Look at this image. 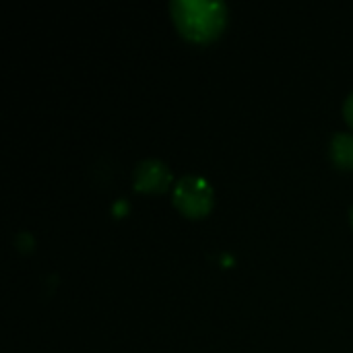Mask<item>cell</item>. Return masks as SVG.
Wrapping results in <instances>:
<instances>
[{"label":"cell","mask_w":353,"mask_h":353,"mask_svg":"<svg viewBox=\"0 0 353 353\" xmlns=\"http://www.w3.org/2000/svg\"><path fill=\"white\" fill-rule=\"evenodd\" d=\"M170 12L180 35L194 43L217 39L228 21V8L219 0H172Z\"/></svg>","instance_id":"cell-1"},{"label":"cell","mask_w":353,"mask_h":353,"mask_svg":"<svg viewBox=\"0 0 353 353\" xmlns=\"http://www.w3.org/2000/svg\"><path fill=\"white\" fill-rule=\"evenodd\" d=\"M174 205L186 217H205L213 207V188L203 176H182L174 186Z\"/></svg>","instance_id":"cell-2"},{"label":"cell","mask_w":353,"mask_h":353,"mask_svg":"<svg viewBox=\"0 0 353 353\" xmlns=\"http://www.w3.org/2000/svg\"><path fill=\"white\" fill-rule=\"evenodd\" d=\"M331 159L341 170H353V134L337 132L331 139Z\"/></svg>","instance_id":"cell-4"},{"label":"cell","mask_w":353,"mask_h":353,"mask_svg":"<svg viewBox=\"0 0 353 353\" xmlns=\"http://www.w3.org/2000/svg\"><path fill=\"white\" fill-rule=\"evenodd\" d=\"M350 221H352V225H353V207H352V211H350Z\"/></svg>","instance_id":"cell-6"},{"label":"cell","mask_w":353,"mask_h":353,"mask_svg":"<svg viewBox=\"0 0 353 353\" xmlns=\"http://www.w3.org/2000/svg\"><path fill=\"white\" fill-rule=\"evenodd\" d=\"M172 182V172L170 168L155 157L141 159L132 172V186L141 192L149 194H159L163 192Z\"/></svg>","instance_id":"cell-3"},{"label":"cell","mask_w":353,"mask_h":353,"mask_svg":"<svg viewBox=\"0 0 353 353\" xmlns=\"http://www.w3.org/2000/svg\"><path fill=\"white\" fill-rule=\"evenodd\" d=\"M343 116H345L347 124L353 128V91L347 95V99L343 103Z\"/></svg>","instance_id":"cell-5"}]
</instances>
